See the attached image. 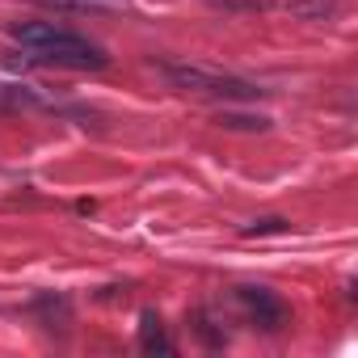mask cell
Returning <instances> with one entry per match:
<instances>
[{
    "label": "cell",
    "mask_w": 358,
    "mask_h": 358,
    "mask_svg": "<svg viewBox=\"0 0 358 358\" xmlns=\"http://www.w3.org/2000/svg\"><path fill=\"white\" fill-rule=\"evenodd\" d=\"M164 76H169V80H177L182 89H194V93H232V97H253V85L232 80V76H220V72L199 68V64H164Z\"/></svg>",
    "instance_id": "6da1fadb"
},
{
    "label": "cell",
    "mask_w": 358,
    "mask_h": 358,
    "mask_svg": "<svg viewBox=\"0 0 358 358\" xmlns=\"http://www.w3.org/2000/svg\"><path fill=\"white\" fill-rule=\"evenodd\" d=\"M38 55L51 59V64H72V68H101V64H106V55H101L97 47H89L85 38L64 34V30H59L47 47H38Z\"/></svg>",
    "instance_id": "7a4b0ae2"
},
{
    "label": "cell",
    "mask_w": 358,
    "mask_h": 358,
    "mask_svg": "<svg viewBox=\"0 0 358 358\" xmlns=\"http://www.w3.org/2000/svg\"><path fill=\"white\" fill-rule=\"evenodd\" d=\"M55 34H59V30H55V26H47V22H26V26H13V38H17V43H26V47H47Z\"/></svg>",
    "instance_id": "3957f363"
},
{
    "label": "cell",
    "mask_w": 358,
    "mask_h": 358,
    "mask_svg": "<svg viewBox=\"0 0 358 358\" xmlns=\"http://www.w3.org/2000/svg\"><path fill=\"white\" fill-rule=\"evenodd\" d=\"M220 122H224V127H249V131H253V127H257V131L266 127V118H236V114H224Z\"/></svg>",
    "instance_id": "277c9868"
},
{
    "label": "cell",
    "mask_w": 358,
    "mask_h": 358,
    "mask_svg": "<svg viewBox=\"0 0 358 358\" xmlns=\"http://www.w3.org/2000/svg\"><path fill=\"white\" fill-rule=\"evenodd\" d=\"M143 341H148V345H152V341H156V345H160V320H156V316H152V312H148V316H143Z\"/></svg>",
    "instance_id": "5b68a950"
},
{
    "label": "cell",
    "mask_w": 358,
    "mask_h": 358,
    "mask_svg": "<svg viewBox=\"0 0 358 358\" xmlns=\"http://www.w3.org/2000/svg\"><path fill=\"white\" fill-rule=\"evenodd\" d=\"M257 232H282V220H262L257 228H249V236H257Z\"/></svg>",
    "instance_id": "8992f818"
}]
</instances>
